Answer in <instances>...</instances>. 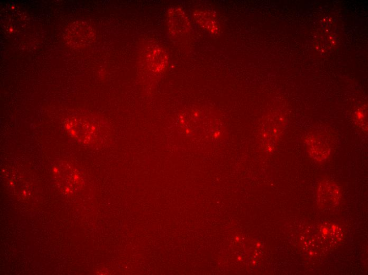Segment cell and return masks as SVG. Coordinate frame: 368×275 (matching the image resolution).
<instances>
[{
    "label": "cell",
    "mask_w": 368,
    "mask_h": 275,
    "mask_svg": "<svg viewBox=\"0 0 368 275\" xmlns=\"http://www.w3.org/2000/svg\"><path fill=\"white\" fill-rule=\"evenodd\" d=\"M338 189L332 184H324L319 190V198L324 203H328L332 204L335 203L338 199Z\"/></svg>",
    "instance_id": "2"
},
{
    "label": "cell",
    "mask_w": 368,
    "mask_h": 275,
    "mask_svg": "<svg viewBox=\"0 0 368 275\" xmlns=\"http://www.w3.org/2000/svg\"><path fill=\"white\" fill-rule=\"evenodd\" d=\"M212 14L208 12L200 11L195 15L196 20L199 24L203 26L212 33H216L219 26Z\"/></svg>",
    "instance_id": "1"
},
{
    "label": "cell",
    "mask_w": 368,
    "mask_h": 275,
    "mask_svg": "<svg viewBox=\"0 0 368 275\" xmlns=\"http://www.w3.org/2000/svg\"><path fill=\"white\" fill-rule=\"evenodd\" d=\"M240 240V237H239V236H237V237H236V241H239Z\"/></svg>",
    "instance_id": "3"
}]
</instances>
